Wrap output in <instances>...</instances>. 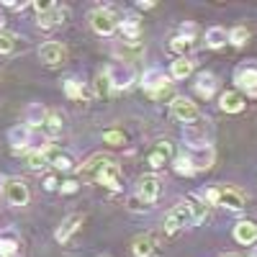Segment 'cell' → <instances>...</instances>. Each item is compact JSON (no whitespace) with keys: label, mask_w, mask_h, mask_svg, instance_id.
Returning a JSON list of instances; mask_svg holds the SVG:
<instances>
[{"label":"cell","mask_w":257,"mask_h":257,"mask_svg":"<svg viewBox=\"0 0 257 257\" xmlns=\"http://www.w3.org/2000/svg\"><path fill=\"white\" fill-rule=\"evenodd\" d=\"M105 77H108L111 88L126 90V88H132V85H134L137 72H134V67H132L128 62H111L108 70H105Z\"/></svg>","instance_id":"obj_1"},{"label":"cell","mask_w":257,"mask_h":257,"mask_svg":"<svg viewBox=\"0 0 257 257\" xmlns=\"http://www.w3.org/2000/svg\"><path fill=\"white\" fill-rule=\"evenodd\" d=\"M170 113H173V118H178L180 123H193V121H198V105L193 103L190 98H185V95H178V98H173V103H170Z\"/></svg>","instance_id":"obj_2"},{"label":"cell","mask_w":257,"mask_h":257,"mask_svg":"<svg viewBox=\"0 0 257 257\" xmlns=\"http://www.w3.org/2000/svg\"><path fill=\"white\" fill-rule=\"evenodd\" d=\"M90 26H93V31L100 34V36H111V34L118 29V21H116V16H113L111 8H95V11L90 13Z\"/></svg>","instance_id":"obj_3"},{"label":"cell","mask_w":257,"mask_h":257,"mask_svg":"<svg viewBox=\"0 0 257 257\" xmlns=\"http://www.w3.org/2000/svg\"><path fill=\"white\" fill-rule=\"evenodd\" d=\"M185 226H193V213H190V208H188L185 203H180V206H175V208L165 216V231L175 234V231H180V229H185Z\"/></svg>","instance_id":"obj_4"},{"label":"cell","mask_w":257,"mask_h":257,"mask_svg":"<svg viewBox=\"0 0 257 257\" xmlns=\"http://www.w3.org/2000/svg\"><path fill=\"white\" fill-rule=\"evenodd\" d=\"M167 75H165V70H160V67H149V70H144V75H142V88L144 90H149L152 95H160L162 90H167Z\"/></svg>","instance_id":"obj_5"},{"label":"cell","mask_w":257,"mask_h":257,"mask_svg":"<svg viewBox=\"0 0 257 257\" xmlns=\"http://www.w3.org/2000/svg\"><path fill=\"white\" fill-rule=\"evenodd\" d=\"M183 142L190 149H208V134H206V128L198 126V123H188L183 128Z\"/></svg>","instance_id":"obj_6"},{"label":"cell","mask_w":257,"mask_h":257,"mask_svg":"<svg viewBox=\"0 0 257 257\" xmlns=\"http://www.w3.org/2000/svg\"><path fill=\"white\" fill-rule=\"evenodd\" d=\"M95 180L100 185H105V188H111V190H121V167L113 160H108V162L100 167V173H98Z\"/></svg>","instance_id":"obj_7"},{"label":"cell","mask_w":257,"mask_h":257,"mask_svg":"<svg viewBox=\"0 0 257 257\" xmlns=\"http://www.w3.org/2000/svg\"><path fill=\"white\" fill-rule=\"evenodd\" d=\"M137 196H139L144 203H155L157 196H160V178H157V175H144V178L139 180Z\"/></svg>","instance_id":"obj_8"},{"label":"cell","mask_w":257,"mask_h":257,"mask_svg":"<svg viewBox=\"0 0 257 257\" xmlns=\"http://www.w3.org/2000/svg\"><path fill=\"white\" fill-rule=\"evenodd\" d=\"M234 82L239 85V90H244L247 95L257 98V67H242V70H237Z\"/></svg>","instance_id":"obj_9"},{"label":"cell","mask_w":257,"mask_h":257,"mask_svg":"<svg viewBox=\"0 0 257 257\" xmlns=\"http://www.w3.org/2000/svg\"><path fill=\"white\" fill-rule=\"evenodd\" d=\"M6 198H8L11 206H26L29 203V185L24 180H18V178L11 180L6 185Z\"/></svg>","instance_id":"obj_10"},{"label":"cell","mask_w":257,"mask_h":257,"mask_svg":"<svg viewBox=\"0 0 257 257\" xmlns=\"http://www.w3.org/2000/svg\"><path fill=\"white\" fill-rule=\"evenodd\" d=\"M219 206L229 208V211H242L244 208V196L239 190H231V188H221L219 190Z\"/></svg>","instance_id":"obj_11"},{"label":"cell","mask_w":257,"mask_h":257,"mask_svg":"<svg viewBox=\"0 0 257 257\" xmlns=\"http://www.w3.org/2000/svg\"><path fill=\"white\" fill-rule=\"evenodd\" d=\"M39 59L44 62V64H49V67L59 64V62L64 59V49H62V44H57V41H47V44L39 49Z\"/></svg>","instance_id":"obj_12"},{"label":"cell","mask_w":257,"mask_h":257,"mask_svg":"<svg viewBox=\"0 0 257 257\" xmlns=\"http://www.w3.org/2000/svg\"><path fill=\"white\" fill-rule=\"evenodd\" d=\"M80 224H82V216H80V213H72V216H67V219L59 224V229L54 231V239H57V242H67L72 234L80 229Z\"/></svg>","instance_id":"obj_13"},{"label":"cell","mask_w":257,"mask_h":257,"mask_svg":"<svg viewBox=\"0 0 257 257\" xmlns=\"http://www.w3.org/2000/svg\"><path fill=\"white\" fill-rule=\"evenodd\" d=\"M170 155H173V147H170L167 142H160V144L152 149V152L147 155V165L152 167V170H160V167L170 160Z\"/></svg>","instance_id":"obj_14"},{"label":"cell","mask_w":257,"mask_h":257,"mask_svg":"<svg viewBox=\"0 0 257 257\" xmlns=\"http://www.w3.org/2000/svg\"><path fill=\"white\" fill-rule=\"evenodd\" d=\"M234 239L239 244H254L257 242V224L254 221H239L234 226Z\"/></svg>","instance_id":"obj_15"},{"label":"cell","mask_w":257,"mask_h":257,"mask_svg":"<svg viewBox=\"0 0 257 257\" xmlns=\"http://www.w3.org/2000/svg\"><path fill=\"white\" fill-rule=\"evenodd\" d=\"M8 142L13 144L16 152L26 149V147H29V142H31V132H29V126H13L11 132H8Z\"/></svg>","instance_id":"obj_16"},{"label":"cell","mask_w":257,"mask_h":257,"mask_svg":"<svg viewBox=\"0 0 257 257\" xmlns=\"http://www.w3.org/2000/svg\"><path fill=\"white\" fill-rule=\"evenodd\" d=\"M216 75H211V72H203V75H198V80H196V93L198 95H203V98H211L213 93H216Z\"/></svg>","instance_id":"obj_17"},{"label":"cell","mask_w":257,"mask_h":257,"mask_svg":"<svg viewBox=\"0 0 257 257\" xmlns=\"http://www.w3.org/2000/svg\"><path fill=\"white\" fill-rule=\"evenodd\" d=\"M219 105H221V111H226V113H239V111H244V98L239 93H224Z\"/></svg>","instance_id":"obj_18"},{"label":"cell","mask_w":257,"mask_h":257,"mask_svg":"<svg viewBox=\"0 0 257 257\" xmlns=\"http://www.w3.org/2000/svg\"><path fill=\"white\" fill-rule=\"evenodd\" d=\"M44 118H47L44 105H41V103H29V108H26V126L29 128L44 126Z\"/></svg>","instance_id":"obj_19"},{"label":"cell","mask_w":257,"mask_h":257,"mask_svg":"<svg viewBox=\"0 0 257 257\" xmlns=\"http://www.w3.org/2000/svg\"><path fill=\"white\" fill-rule=\"evenodd\" d=\"M121 34H123V39H128V44H134V41L139 39V18L137 16H126L121 21Z\"/></svg>","instance_id":"obj_20"},{"label":"cell","mask_w":257,"mask_h":257,"mask_svg":"<svg viewBox=\"0 0 257 257\" xmlns=\"http://www.w3.org/2000/svg\"><path fill=\"white\" fill-rule=\"evenodd\" d=\"M226 41H229V36H226V31L219 29V26H213V29L206 31V47H208V49H221Z\"/></svg>","instance_id":"obj_21"},{"label":"cell","mask_w":257,"mask_h":257,"mask_svg":"<svg viewBox=\"0 0 257 257\" xmlns=\"http://www.w3.org/2000/svg\"><path fill=\"white\" fill-rule=\"evenodd\" d=\"M190 72H193V62L188 57H178L173 62V77L175 80H185V77H190Z\"/></svg>","instance_id":"obj_22"},{"label":"cell","mask_w":257,"mask_h":257,"mask_svg":"<svg viewBox=\"0 0 257 257\" xmlns=\"http://www.w3.org/2000/svg\"><path fill=\"white\" fill-rule=\"evenodd\" d=\"M132 252H134L137 257H149V254L155 252V242H152V237H137L134 244H132Z\"/></svg>","instance_id":"obj_23"},{"label":"cell","mask_w":257,"mask_h":257,"mask_svg":"<svg viewBox=\"0 0 257 257\" xmlns=\"http://www.w3.org/2000/svg\"><path fill=\"white\" fill-rule=\"evenodd\" d=\"M185 206H188L190 213H193V224H201V221L206 219V206H203V201H198L196 196H188V198H185Z\"/></svg>","instance_id":"obj_24"},{"label":"cell","mask_w":257,"mask_h":257,"mask_svg":"<svg viewBox=\"0 0 257 257\" xmlns=\"http://www.w3.org/2000/svg\"><path fill=\"white\" fill-rule=\"evenodd\" d=\"M44 132H47L49 137L62 134V118H59V113H47V118H44Z\"/></svg>","instance_id":"obj_25"},{"label":"cell","mask_w":257,"mask_h":257,"mask_svg":"<svg viewBox=\"0 0 257 257\" xmlns=\"http://www.w3.org/2000/svg\"><path fill=\"white\" fill-rule=\"evenodd\" d=\"M173 165H175V173H178V175H193V173H196V165H193V160L185 157V155L175 157Z\"/></svg>","instance_id":"obj_26"},{"label":"cell","mask_w":257,"mask_h":257,"mask_svg":"<svg viewBox=\"0 0 257 257\" xmlns=\"http://www.w3.org/2000/svg\"><path fill=\"white\" fill-rule=\"evenodd\" d=\"M226 36H229V44H234V47H244V44H247V39H249V31H247L244 26H237V29H231Z\"/></svg>","instance_id":"obj_27"},{"label":"cell","mask_w":257,"mask_h":257,"mask_svg":"<svg viewBox=\"0 0 257 257\" xmlns=\"http://www.w3.org/2000/svg\"><path fill=\"white\" fill-rule=\"evenodd\" d=\"M18 254V242L11 237H0V257H16Z\"/></svg>","instance_id":"obj_28"},{"label":"cell","mask_w":257,"mask_h":257,"mask_svg":"<svg viewBox=\"0 0 257 257\" xmlns=\"http://www.w3.org/2000/svg\"><path fill=\"white\" fill-rule=\"evenodd\" d=\"M190 47H193V41H188V39H183V36H175L173 41H170V49H173L175 54H180V57H185V54L190 52Z\"/></svg>","instance_id":"obj_29"},{"label":"cell","mask_w":257,"mask_h":257,"mask_svg":"<svg viewBox=\"0 0 257 257\" xmlns=\"http://www.w3.org/2000/svg\"><path fill=\"white\" fill-rule=\"evenodd\" d=\"M26 165H29L31 170H41V167H47V157H44V152H41V149L31 152V155L26 157Z\"/></svg>","instance_id":"obj_30"},{"label":"cell","mask_w":257,"mask_h":257,"mask_svg":"<svg viewBox=\"0 0 257 257\" xmlns=\"http://www.w3.org/2000/svg\"><path fill=\"white\" fill-rule=\"evenodd\" d=\"M16 49V36L0 31V54H11Z\"/></svg>","instance_id":"obj_31"},{"label":"cell","mask_w":257,"mask_h":257,"mask_svg":"<svg viewBox=\"0 0 257 257\" xmlns=\"http://www.w3.org/2000/svg\"><path fill=\"white\" fill-rule=\"evenodd\" d=\"M64 95H67V98H82V82L70 77L67 82H64Z\"/></svg>","instance_id":"obj_32"},{"label":"cell","mask_w":257,"mask_h":257,"mask_svg":"<svg viewBox=\"0 0 257 257\" xmlns=\"http://www.w3.org/2000/svg\"><path fill=\"white\" fill-rule=\"evenodd\" d=\"M201 201H203V206L208 203V206H219V188H206L203 193H201Z\"/></svg>","instance_id":"obj_33"},{"label":"cell","mask_w":257,"mask_h":257,"mask_svg":"<svg viewBox=\"0 0 257 257\" xmlns=\"http://www.w3.org/2000/svg\"><path fill=\"white\" fill-rule=\"evenodd\" d=\"M108 90H111V82H108V77H105V72H100L95 77V93L98 95H108Z\"/></svg>","instance_id":"obj_34"},{"label":"cell","mask_w":257,"mask_h":257,"mask_svg":"<svg viewBox=\"0 0 257 257\" xmlns=\"http://www.w3.org/2000/svg\"><path fill=\"white\" fill-rule=\"evenodd\" d=\"M34 8H36L39 16H44V13H52L54 11V3H52V0H36Z\"/></svg>","instance_id":"obj_35"},{"label":"cell","mask_w":257,"mask_h":257,"mask_svg":"<svg viewBox=\"0 0 257 257\" xmlns=\"http://www.w3.org/2000/svg\"><path fill=\"white\" fill-rule=\"evenodd\" d=\"M103 142H105V144H113V147H116V144H123V134H121V132H105V134H103Z\"/></svg>","instance_id":"obj_36"},{"label":"cell","mask_w":257,"mask_h":257,"mask_svg":"<svg viewBox=\"0 0 257 257\" xmlns=\"http://www.w3.org/2000/svg\"><path fill=\"white\" fill-rule=\"evenodd\" d=\"M54 24H57L54 11H52V13H44V16H39V26H41V29H52Z\"/></svg>","instance_id":"obj_37"},{"label":"cell","mask_w":257,"mask_h":257,"mask_svg":"<svg viewBox=\"0 0 257 257\" xmlns=\"http://www.w3.org/2000/svg\"><path fill=\"white\" fill-rule=\"evenodd\" d=\"M180 36L188 39V41H193V36H196V26H193V24H183L180 26Z\"/></svg>","instance_id":"obj_38"},{"label":"cell","mask_w":257,"mask_h":257,"mask_svg":"<svg viewBox=\"0 0 257 257\" xmlns=\"http://www.w3.org/2000/svg\"><path fill=\"white\" fill-rule=\"evenodd\" d=\"M77 180H67V183H62V193H77Z\"/></svg>","instance_id":"obj_39"},{"label":"cell","mask_w":257,"mask_h":257,"mask_svg":"<svg viewBox=\"0 0 257 257\" xmlns=\"http://www.w3.org/2000/svg\"><path fill=\"white\" fill-rule=\"evenodd\" d=\"M44 188H47V190H54V188H57V180H54V178H47V180H44Z\"/></svg>","instance_id":"obj_40"},{"label":"cell","mask_w":257,"mask_h":257,"mask_svg":"<svg viewBox=\"0 0 257 257\" xmlns=\"http://www.w3.org/2000/svg\"><path fill=\"white\" fill-rule=\"evenodd\" d=\"M139 8L142 11H149V8H155V3H144V0H139Z\"/></svg>","instance_id":"obj_41"},{"label":"cell","mask_w":257,"mask_h":257,"mask_svg":"<svg viewBox=\"0 0 257 257\" xmlns=\"http://www.w3.org/2000/svg\"><path fill=\"white\" fill-rule=\"evenodd\" d=\"M3 26H6V16H3V11H0V31H3Z\"/></svg>","instance_id":"obj_42"},{"label":"cell","mask_w":257,"mask_h":257,"mask_svg":"<svg viewBox=\"0 0 257 257\" xmlns=\"http://www.w3.org/2000/svg\"><path fill=\"white\" fill-rule=\"evenodd\" d=\"M3 183H6V180H3V175H0V188H3Z\"/></svg>","instance_id":"obj_43"},{"label":"cell","mask_w":257,"mask_h":257,"mask_svg":"<svg viewBox=\"0 0 257 257\" xmlns=\"http://www.w3.org/2000/svg\"><path fill=\"white\" fill-rule=\"evenodd\" d=\"M252 257H257V247H254V252H252Z\"/></svg>","instance_id":"obj_44"},{"label":"cell","mask_w":257,"mask_h":257,"mask_svg":"<svg viewBox=\"0 0 257 257\" xmlns=\"http://www.w3.org/2000/svg\"><path fill=\"white\" fill-rule=\"evenodd\" d=\"M224 257H234V254H224Z\"/></svg>","instance_id":"obj_45"}]
</instances>
